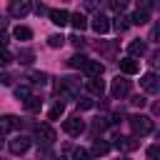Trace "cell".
Returning <instances> with one entry per match:
<instances>
[{"label": "cell", "mask_w": 160, "mask_h": 160, "mask_svg": "<svg viewBox=\"0 0 160 160\" xmlns=\"http://www.w3.org/2000/svg\"><path fill=\"white\" fill-rule=\"evenodd\" d=\"M130 128H132L135 135H148V132H152V120L148 115H132L130 118Z\"/></svg>", "instance_id": "1"}, {"label": "cell", "mask_w": 160, "mask_h": 160, "mask_svg": "<svg viewBox=\"0 0 160 160\" xmlns=\"http://www.w3.org/2000/svg\"><path fill=\"white\" fill-rule=\"evenodd\" d=\"M30 145H32V140H30L28 135H18V138H12V140H10V145H8V148H10V152H12V155H22V152H28V150H30Z\"/></svg>", "instance_id": "2"}, {"label": "cell", "mask_w": 160, "mask_h": 160, "mask_svg": "<svg viewBox=\"0 0 160 160\" xmlns=\"http://www.w3.org/2000/svg\"><path fill=\"white\" fill-rule=\"evenodd\" d=\"M140 85H142V90L150 92V95L160 92V78H158L155 72H145V75L140 78Z\"/></svg>", "instance_id": "3"}, {"label": "cell", "mask_w": 160, "mask_h": 160, "mask_svg": "<svg viewBox=\"0 0 160 160\" xmlns=\"http://www.w3.org/2000/svg\"><path fill=\"white\" fill-rule=\"evenodd\" d=\"M35 135H38V142H42V145H52L55 142V130L48 122H40L35 128Z\"/></svg>", "instance_id": "4"}, {"label": "cell", "mask_w": 160, "mask_h": 160, "mask_svg": "<svg viewBox=\"0 0 160 160\" xmlns=\"http://www.w3.org/2000/svg\"><path fill=\"white\" fill-rule=\"evenodd\" d=\"M128 92H130V80H125V78L118 75V78L112 80V85H110V95H112V98H125Z\"/></svg>", "instance_id": "5"}, {"label": "cell", "mask_w": 160, "mask_h": 160, "mask_svg": "<svg viewBox=\"0 0 160 160\" xmlns=\"http://www.w3.org/2000/svg\"><path fill=\"white\" fill-rule=\"evenodd\" d=\"M150 8H152V2H140V5H138V10L132 12V18H130V20H132L135 25H145V22L150 20Z\"/></svg>", "instance_id": "6"}, {"label": "cell", "mask_w": 160, "mask_h": 160, "mask_svg": "<svg viewBox=\"0 0 160 160\" xmlns=\"http://www.w3.org/2000/svg\"><path fill=\"white\" fill-rule=\"evenodd\" d=\"M62 130H65L68 135H80V132L85 130V122H82L78 115H72V118H68V120L62 122Z\"/></svg>", "instance_id": "7"}, {"label": "cell", "mask_w": 160, "mask_h": 160, "mask_svg": "<svg viewBox=\"0 0 160 160\" xmlns=\"http://www.w3.org/2000/svg\"><path fill=\"white\" fill-rule=\"evenodd\" d=\"M82 72L88 75V80H95V78H100V75L105 72V65H102L100 60H88V65L82 68Z\"/></svg>", "instance_id": "8"}, {"label": "cell", "mask_w": 160, "mask_h": 160, "mask_svg": "<svg viewBox=\"0 0 160 160\" xmlns=\"http://www.w3.org/2000/svg\"><path fill=\"white\" fill-rule=\"evenodd\" d=\"M138 145H140L138 135H125V138H118V140H115V148H118V150H125V152L135 150Z\"/></svg>", "instance_id": "9"}, {"label": "cell", "mask_w": 160, "mask_h": 160, "mask_svg": "<svg viewBox=\"0 0 160 160\" xmlns=\"http://www.w3.org/2000/svg\"><path fill=\"white\" fill-rule=\"evenodd\" d=\"M30 8H32V5H30L28 0H15V2H10V8H8V10H10V15H12V18H22V15H28V12H30Z\"/></svg>", "instance_id": "10"}, {"label": "cell", "mask_w": 160, "mask_h": 160, "mask_svg": "<svg viewBox=\"0 0 160 160\" xmlns=\"http://www.w3.org/2000/svg\"><path fill=\"white\" fill-rule=\"evenodd\" d=\"M92 30L98 32V35H102V32H108L110 30V20H108V15H102V12H98L95 18H92Z\"/></svg>", "instance_id": "11"}, {"label": "cell", "mask_w": 160, "mask_h": 160, "mask_svg": "<svg viewBox=\"0 0 160 160\" xmlns=\"http://www.w3.org/2000/svg\"><path fill=\"white\" fill-rule=\"evenodd\" d=\"M70 18H72V15H70L68 10H62V8H60V10H50V22H55L58 28L68 25V22H70Z\"/></svg>", "instance_id": "12"}, {"label": "cell", "mask_w": 160, "mask_h": 160, "mask_svg": "<svg viewBox=\"0 0 160 160\" xmlns=\"http://www.w3.org/2000/svg\"><path fill=\"white\" fill-rule=\"evenodd\" d=\"M118 62H120V70H122L125 75H135V72L140 70V65H138L132 58H122V60H118Z\"/></svg>", "instance_id": "13"}, {"label": "cell", "mask_w": 160, "mask_h": 160, "mask_svg": "<svg viewBox=\"0 0 160 160\" xmlns=\"http://www.w3.org/2000/svg\"><path fill=\"white\" fill-rule=\"evenodd\" d=\"M128 52L135 55V58H138V55H145V52H148V45H145L142 40H132V42L128 45Z\"/></svg>", "instance_id": "14"}, {"label": "cell", "mask_w": 160, "mask_h": 160, "mask_svg": "<svg viewBox=\"0 0 160 160\" xmlns=\"http://www.w3.org/2000/svg\"><path fill=\"white\" fill-rule=\"evenodd\" d=\"M70 22H72V28H75L78 32L88 28V18H85L82 12H72V18H70Z\"/></svg>", "instance_id": "15"}, {"label": "cell", "mask_w": 160, "mask_h": 160, "mask_svg": "<svg viewBox=\"0 0 160 160\" xmlns=\"http://www.w3.org/2000/svg\"><path fill=\"white\" fill-rule=\"evenodd\" d=\"M18 125H20V122H18V120H15L12 115H2V120H0V128H2V135H8V132H10L12 128H18Z\"/></svg>", "instance_id": "16"}, {"label": "cell", "mask_w": 160, "mask_h": 160, "mask_svg": "<svg viewBox=\"0 0 160 160\" xmlns=\"http://www.w3.org/2000/svg\"><path fill=\"white\" fill-rule=\"evenodd\" d=\"M85 85H88V90H90V92H95V95H102V92H105V82H102L100 78H95V80H88Z\"/></svg>", "instance_id": "17"}, {"label": "cell", "mask_w": 160, "mask_h": 160, "mask_svg": "<svg viewBox=\"0 0 160 160\" xmlns=\"http://www.w3.org/2000/svg\"><path fill=\"white\" fill-rule=\"evenodd\" d=\"M88 60H90V58H85V55H80V52H75V55H72V58L68 60V65H70V68H80V70H82V68L88 65Z\"/></svg>", "instance_id": "18"}, {"label": "cell", "mask_w": 160, "mask_h": 160, "mask_svg": "<svg viewBox=\"0 0 160 160\" xmlns=\"http://www.w3.org/2000/svg\"><path fill=\"white\" fill-rule=\"evenodd\" d=\"M12 35H15L18 40H30V38H32V30L25 28V25H18V28L12 30Z\"/></svg>", "instance_id": "19"}, {"label": "cell", "mask_w": 160, "mask_h": 160, "mask_svg": "<svg viewBox=\"0 0 160 160\" xmlns=\"http://www.w3.org/2000/svg\"><path fill=\"white\" fill-rule=\"evenodd\" d=\"M40 108H42V100H40V98L32 95L30 100H25V110H28V112H40Z\"/></svg>", "instance_id": "20"}, {"label": "cell", "mask_w": 160, "mask_h": 160, "mask_svg": "<svg viewBox=\"0 0 160 160\" xmlns=\"http://www.w3.org/2000/svg\"><path fill=\"white\" fill-rule=\"evenodd\" d=\"M108 152H110V145H108V142L98 140V142L92 145V155H95V158H100V155H108Z\"/></svg>", "instance_id": "21"}, {"label": "cell", "mask_w": 160, "mask_h": 160, "mask_svg": "<svg viewBox=\"0 0 160 160\" xmlns=\"http://www.w3.org/2000/svg\"><path fill=\"white\" fill-rule=\"evenodd\" d=\"M28 78H30L32 85H45V82H48V72H30Z\"/></svg>", "instance_id": "22"}, {"label": "cell", "mask_w": 160, "mask_h": 160, "mask_svg": "<svg viewBox=\"0 0 160 160\" xmlns=\"http://www.w3.org/2000/svg\"><path fill=\"white\" fill-rule=\"evenodd\" d=\"M112 28H115L118 32H125V30H128V18H125V15H118L115 22H112Z\"/></svg>", "instance_id": "23"}, {"label": "cell", "mask_w": 160, "mask_h": 160, "mask_svg": "<svg viewBox=\"0 0 160 160\" xmlns=\"http://www.w3.org/2000/svg\"><path fill=\"white\" fill-rule=\"evenodd\" d=\"M65 40H68V38H62V35H58V32H55V35H50V38H48V45H50V48H62V45H65Z\"/></svg>", "instance_id": "24"}, {"label": "cell", "mask_w": 160, "mask_h": 160, "mask_svg": "<svg viewBox=\"0 0 160 160\" xmlns=\"http://www.w3.org/2000/svg\"><path fill=\"white\" fill-rule=\"evenodd\" d=\"M18 60L28 65V62H32V60H35V52H32V50H20V52H18Z\"/></svg>", "instance_id": "25"}, {"label": "cell", "mask_w": 160, "mask_h": 160, "mask_svg": "<svg viewBox=\"0 0 160 160\" xmlns=\"http://www.w3.org/2000/svg\"><path fill=\"white\" fill-rule=\"evenodd\" d=\"M15 98H18V100H30V98H32V95H30V88H25V85L15 88Z\"/></svg>", "instance_id": "26"}, {"label": "cell", "mask_w": 160, "mask_h": 160, "mask_svg": "<svg viewBox=\"0 0 160 160\" xmlns=\"http://www.w3.org/2000/svg\"><path fill=\"white\" fill-rule=\"evenodd\" d=\"M72 160H90V152L85 148H75L72 150Z\"/></svg>", "instance_id": "27"}, {"label": "cell", "mask_w": 160, "mask_h": 160, "mask_svg": "<svg viewBox=\"0 0 160 160\" xmlns=\"http://www.w3.org/2000/svg\"><path fill=\"white\" fill-rule=\"evenodd\" d=\"M92 105H95V100H92V98H88V95L78 100V108H80V110H90Z\"/></svg>", "instance_id": "28"}, {"label": "cell", "mask_w": 160, "mask_h": 160, "mask_svg": "<svg viewBox=\"0 0 160 160\" xmlns=\"http://www.w3.org/2000/svg\"><path fill=\"white\" fill-rule=\"evenodd\" d=\"M145 155H148V160H160V145H150Z\"/></svg>", "instance_id": "29"}, {"label": "cell", "mask_w": 160, "mask_h": 160, "mask_svg": "<svg viewBox=\"0 0 160 160\" xmlns=\"http://www.w3.org/2000/svg\"><path fill=\"white\" fill-rule=\"evenodd\" d=\"M68 40H70L75 48H85V38H82L80 32H75V35H72V38H68Z\"/></svg>", "instance_id": "30"}, {"label": "cell", "mask_w": 160, "mask_h": 160, "mask_svg": "<svg viewBox=\"0 0 160 160\" xmlns=\"http://www.w3.org/2000/svg\"><path fill=\"white\" fill-rule=\"evenodd\" d=\"M130 102H132L135 108H145V105H148V98H145V95H135Z\"/></svg>", "instance_id": "31"}, {"label": "cell", "mask_w": 160, "mask_h": 160, "mask_svg": "<svg viewBox=\"0 0 160 160\" xmlns=\"http://www.w3.org/2000/svg\"><path fill=\"white\" fill-rule=\"evenodd\" d=\"M150 40H152V42H160V22L152 25V30H150Z\"/></svg>", "instance_id": "32"}, {"label": "cell", "mask_w": 160, "mask_h": 160, "mask_svg": "<svg viewBox=\"0 0 160 160\" xmlns=\"http://www.w3.org/2000/svg\"><path fill=\"white\" fill-rule=\"evenodd\" d=\"M10 60H12V55H10V50H8V48H2V55H0V62H2V65H8Z\"/></svg>", "instance_id": "33"}, {"label": "cell", "mask_w": 160, "mask_h": 160, "mask_svg": "<svg viewBox=\"0 0 160 160\" xmlns=\"http://www.w3.org/2000/svg\"><path fill=\"white\" fill-rule=\"evenodd\" d=\"M58 115H62V102H58V105H55V108L50 110V120H55Z\"/></svg>", "instance_id": "34"}, {"label": "cell", "mask_w": 160, "mask_h": 160, "mask_svg": "<svg viewBox=\"0 0 160 160\" xmlns=\"http://www.w3.org/2000/svg\"><path fill=\"white\" fill-rule=\"evenodd\" d=\"M150 62H152V65L160 70V50H155V52H152V60H150Z\"/></svg>", "instance_id": "35"}, {"label": "cell", "mask_w": 160, "mask_h": 160, "mask_svg": "<svg viewBox=\"0 0 160 160\" xmlns=\"http://www.w3.org/2000/svg\"><path fill=\"white\" fill-rule=\"evenodd\" d=\"M110 8H112V10H115V12H122V10H125V2H122V0H120V2H112V5H110Z\"/></svg>", "instance_id": "36"}, {"label": "cell", "mask_w": 160, "mask_h": 160, "mask_svg": "<svg viewBox=\"0 0 160 160\" xmlns=\"http://www.w3.org/2000/svg\"><path fill=\"white\" fill-rule=\"evenodd\" d=\"M35 12H38V15H42V12H50V10H48L42 2H38V5H35Z\"/></svg>", "instance_id": "37"}, {"label": "cell", "mask_w": 160, "mask_h": 160, "mask_svg": "<svg viewBox=\"0 0 160 160\" xmlns=\"http://www.w3.org/2000/svg\"><path fill=\"white\" fill-rule=\"evenodd\" d=\"M60 160H62V158H60Z\"/></svg>", "instance_id": "38"}, {"label": "cell", "mask_w": 160, "mask_h": 160, "mask_svg": "<svg viewBox=\"0 0 160 160\" xmlns=\"http://www.w3.org/2000/svg\"><path fill=\"white\" fill-rule=\"evenodd\" d=\"M125 160H128V158H125Z\"/></svg>", "instance_id": "39"}]
</instances>
